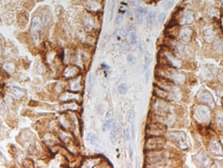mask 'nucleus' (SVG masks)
I'll return each mask as SVG.
<instances>
[{"label": "nucleus", "mask_w": 223, "mask_h": 168, "mask_svg": "<svg viewBox=\"0 0 223 168\" xmlns=\"http://www.w3.org/2000/svg\"><path fill=\"white\" fill-rule=\"evenodd\" d=\"M41 28H42V24H41V19L38 16H35L33 18L31 28H30L33 39L35 43L37 42L39 40V34L41 31Z\"/></svg>", "instance_id": "nucleus-2"}, {"label": "nucleus", "mask_w": 223, "mask_h": 168, "mask_svg": "<svg viewBox=\"0 0 223 168\" xmlns=\"http://www.w3.org/2000/svg\"><path fill=\"white\" fill-rule=\"evenodd\" d=\"M166 131L165 125L160 123H153L150 125L147 132L151 137L153 136H163Z\"/></svg>", "instance_id": "nucleus-3"}, {"label": "nucleus", "mask_w": 223, "mask_h": 168, "mask_svg": "<svg viewBox=\"0 0 223 168\" xmlns=\"http://www.w3.org/2000/svg\"><path fill=\"white\" fill-rule=\"evenodd\" d=\"M11 92L14 95V96L16 98H17V99L21 98L24 95V92L20 88H17V87H13L11 89Z\"/></svg>", "instance_id": "nucleus-13"}, {"label": "nucleus", "mask_w": 223, "mask_h": 168, "mask_svg": "<svg viewBox=\"0 0 223 168\" xmlns=\"http://www.w3.org/2000/svg\"><path fill=\"white\" fill-rule=\"evenodd\" d=\"M129 153H130V160H132V147H131V145H129Z\"/></svg>", "instance_id": "nucleus-37"}, {"label": "nucleus", "mask_w": 223, "mask_h": 168, "mask_svg": "<svg viewBox=\"0 0 223 168\" xmlns=\"http://www.w3.org/2000/svg\"><path fill=\"white\" fill-rule=\"evenodd\" d=\"M185 134L183 132H173L170 134L171 137L174 142L176 143L179 147L182 149H186L188 147V141L185 137Z\"/></svg>", "instance_id": "nucleus-4"}, {"label": "nucleus", "mask_w": 223, "mask_h": 168, "mask_svg": "<svg viewBox=\"0 0 223 168\" xmlns=\"http://www.w3.org/2000/svg\"><path fill=\"white\" fill-rule=\"evenodd\" d=\"M2 44H1V43H0V56L2 55Z\"/></svg>", "instance_id": "nucleus-38"}, {"label": "nucleus", "mask_w": 223, "mask_h": 168, "mask_svg": "<svg viewBox=\"0 0 223 168\" xmlns=\"http://www.w3.org/2000/svg\"><path fill=\"white\" fill-rule=\"evenodd\" d=\"M94 85V77L92 74H90L88 77V90L91 92Z\"/></svg>", "instance_id": "nucleus-20"}, {"label": "nucleus", "mask_w": 223, "mask_h": 168, "mask_svg": "<svg viewBox=\"0 0 223 168\" xmlns=\"http://www.w3.org/2000/svg\"><path fill=\"white\" fill-rule=\"evenodd\" d=\"M110 135V140L112 141V143L115 145L117 142V126L115 122H112Z\"/></svg>", "instance_id": "nucleus-10"}, {"label": "nucleus", "mask_w": 223, "mask_h": 168, "mask_svg": "<svg viewBox=\"0 0 223 168\" xmlns=\"http://www.w3.org/2000/svg\"><path fill=\"white\" fill-rule=\"evenodd\" d=\"M166 15L165 13H161V15H159V21L160 23H163L165 22V19H166Z\"/></svg>", "instance_id": "nucleus-30"}, {"label": "nucleus", "mask_w": 223, "mask_h": 168, "mask_svg": "<svg viewBox=\"0 0 223 168\" xmlns=\"http://www.w3.org/2000/svg\"><path fill=\"white\" fill-rule=\"evenodd\" d=\"M184 20L187 24H191L194 20V15L191 12H187L184 15Z\"/></svg>", "instance_id": "nucleus-15"}, {"label": "nucleus", "mask_w": 223, "mask_h": 168, "mask_svg": "<svg viewBox=\"0 0 223 168\" xmlns=\"http://www.w3.org/2000/svg\"><path fill=\"white\" fill-rule=\"evenodd\" d=\"M87 140L88 141H90V143L92 144V145H95L96 144L97 141V137L95 134L93 132H90L88 134L87 136Z\"/></svg>", "instance_id": "nucleus-17"}, {"label": "nucleus", "mask_w": 223, "mask_h": 168, "mask_svg": "<svg viewBox=\"0 0 223 168\" xmlns=\"http://www.w3.org/2000/svg\"><path fill=\"white\" fill-rule=\"evenodd\" d=\"M217 124L220 125V126H222L223 125V114L222 113H219V114H217Z\"/></svg>", "instance_id": "nucleus-27"}, {"label": "nucleus", "mask_w": 223, "mask_h": 168, "mask_svg": "<svg viewBox=\"0 0 223 168\" xmlns=\"http://www.w3.org/2000/svg\"><path fill=\"white\" fill-rule=\"evenodd\" d=\"M125 139L127 141H129L130 139V132H129V130L127 128L125 130Z\"/></svg>", "instance_id": "nucleus-33"}, {"label": "nucleus", "mask_w": 223, "mask_h": 168, "mask_svg": "<svg viewBox=\"0 0 223 168\" xmlns=\"http://www.w3.org/2000/svg\"><path fill=\"white\" fill-rule=\"evenodd\" d=\"M198 98L199 100H200L202 102L207 103L209 105V106L211 107H214V101L213 97L211 96V94L209 92L206 91H202L198 95Z\"/></svg>", "instance_id": "nucleus-6"}, {"label": "nucleus", "mask_w": 223, "mask_h": 168, "mask_svg": "<svg viewBox=\"0 0 223 168\" xmlns=\"http://www.w3.org/2000/svg\"><path fill=\"white\" fill-rule=\"evenodd\" d=\"M134 120L132 121V124H131V131H132V136H134L135 135V126H134Z\"/></svg>", "instance_id": "nucleus-34"}, {"label": "nucleus", "mask_w": 223, "mask_h": 168, "mask_svg": "<svg viewBox=\"0 0 223 168\" xmlns=\"http://www.w3.org/2000/svg\"><path fill=\"white\" fill-rule=\"evenodd\" d=\"M215 33L211 29H207L204 32V37L207 43H211L213 41Z\"/></svg>", "instance_id": "nucleus-11"}, {"label": "nucleus", "mask_w": 223, "mask_h": 168, "mask_svg": "<svg viewBox=\"0 0 223 168\" xmlns=\"http://www.w3.org/2000/svg\"><path fill=\"white\" fill-rule=\"evenodd\" d=\"M127 62H129V64H134L136 62V59L133 55H132V54H129V55L127 56Z\"/></svg>", "instance_id": "nucleus-26"}, {"label": "nucleus", "mask_w": 223, "mask_h": 168, "mask_svg": "<svg viewBox=\"0 0 223 168\" xmlns=\"http://www.w3.org/2000/svg\"><path fill=\"white\" fill-rule=\"evenodd\" d=\"M86 5L91 11H97L100 9V5L95 1L93 0H88L86 2Z\"/></svg>", "instance_id": "nucleus-12"}, {"label": "nucleus", "mask_w": 223, "mask_h": 168, "mask_svg": "<svg viewBox=\"0 0 223 168\" xmlns=\"http://www.w3.org/2000/svg\"><path fill=\"white\" fill-rule=\"evenodd\" d=\"M162 136H153L146 143V148L149 150H158L164 146L165 140Z\"/></svg>", "instance_id": "nucleus-1"}, {"label": "nucleus", "mask_w": 223, "mask_h": 168, "mask_svg": "<svg viewBox=\"0 0 223 168\" xmlns=\"http://www.w3.org/2000/svg\"><path fill=\"white\" fill-rule=\"evenodd\" d=\"M192 30L189 28H183L179 33V37L183 42H189L191 40Z\"/></svg>", "instance_id": "nucleus-9"}, {"label": "nucleus", "mask_w": 223, "mask_h": 168, "mask_svg": "<svg viewBox=\"0 0 223 168\" xmlns=\"http://www.w3.org/2000/svg\"><path fill=\"white\" fill-rule=\"evenodd\" d=\"M222 23H223V22H222Z\"/></svg>", "instance_id": "nucleus-39"}, {"label": "nucleus", "mask_w": 223, "mask_h": 168, "mask_svg": "<svg viewBox=\"0 0 223 168\" xmlns=\"http://www.w3.org/2000/svg\"><path fill=\"white\" fill-rule=\"evenodd\" d=\"M155 16H156V12L155 11H151L148 13V15L147 16L146 21L148 24H151L155 20Z\"/></svg>", "instance_id": "nucleus-19"}, {"label": "nucleus", "mask_w": 223, "mask_h": 168, "mask_svg": "<svg viewBox=\"0 0 223 168\" xmlns=\"http://www.w3.org/2000/svg\"><path fill=\"white\" fill-rule=\"evenodd\" d=\"M152 55L150 54V53L149 52H146L145 54V65H144V67H145V69H144V71L146 70V69L148 68V67L150 66V65L151 64V62H152Z\"/></svg>", "instance_id": "nucleus-16"}, {"label": "nucleus", "mask_w": 223, "mask_h": 168, "mask_svg": "<svg viewBox=\"0 0 223 168\" xmlns=\"http://www.w3.org/2000/svg\"><path fill=\"white\" fill-rule=\"evenodd\" d=\"M112 120L110 118L109 120H106V122L103 124V127H102V130H103V132H106L108 131V130L110 129L111 128V124H112Z\"/></svg>", "instance_id": "nucleus-22"}, {"label": "nucleus", "mask_w": 223, "mask_h": 168, "mask_svg": "<svg viewBox=\"0 0 223 168\" xmlns=\"http://www.w3.org/2000/svg\"><path fill=\"white\" fill-rule=\"evenodd\" d=\"M130 42L132 45H135L137 43V35L135 32H132L130 35Z\"/></svg>", "instance_id": "nucleus-23"}, {"label": "nucleus", "mask_w": 223, "mask_h": 168, "mask_svg": "<svg viewBox=\"0 0 223 168\" xmlns=\"http://www.w3.org/2000/svg\"><path fill=\"white\" fill-rule=\"evenodd\" d=\"M196 114L198 118L202 122H207L210 118V114L207 108L204 106H199L196 109Z\"/></svg>", "instance_id": "nucleus-5"}, {"label": "nucleus", "mask_w": 223, "mask_h": 168, "mask_svg": "<svg viewBox=\"0 0 223 168\" xmlns=\"http://www.w3.org/2000/svg\"><path fill=\"white\" fill-rule=\"evenodd\" d=\"M130 3L134 7H139L140 5V0H130Z\"/></svg>", "instance_id": "nucleus-32"}, {"label": "nucleus", "mask_w": 223, "mask_h": 168, "mask_svg": "<svg viewBox=\"0 0 223 168\" xmlns=\"http://www.w3.org/2000/svg\"><path fill=\"white\" fill-rule=\"evenodd\" d=\"M112 111H111V110H110V111H108L107 112V113H106V118H110L111 117H112Z\"/></svg>", "instance_id": "nucleus-35"}, {"label": "nucleus", "mask_w": 223, "mask_h": 168, "mask_svg": "<svg viewBox=\"0 0 223 168\" xmlns=\"http://www.w3.org/2000/svg\"><path fill=\"white\" fill-rule=\"evenodd\" d=\"M122 21H123V15H121V14H119L116 18V24H120Z\"/></svg>", "instance_id": "nucleus-31"}, {"label": "nucleus", "mask_w": 223, "mask_h": 168, "mask_svg": "<svg viewBox=\"0 0 223 168\" xmlns=\"http://www.w3.org/2000/svg\"><path fill=\"white\" fill-rule=\"evenodd\" d=\"M135 16H136V18L137 21L139 24H142L143 22V15H142L139 13L138 10H135Z\"/></svg>", "instance_id": "nucleus-25"}, {"label": "nucleus", "mask_w": 223, "mask_h": 168, "mask_svg": "<svg viewBox=\"0 0 223 168\" xmlns=\"http://www.w3.org/2000/svg\"><path fill=\"white\" fill-rule=\"evenodd\" d=\"M134 112L133 111H129L127 112V120L129 122H132L133 120H134Z\"/></svg>", "instance_id": "nucleus-24"}, {"label": "nucleus", "mask_w": 223, "mask_h": 168, "mask_svg": "<svg viewBox=\"0 0 223 168\" xmlns=\"http://www.w3.org/2000/svg\"><path fill=\"white\" fill-rule=\"evenodd\" d=\"M3 68L7 72L10 73H13L15 71V65L12 63H5L3 65Z\"/></svg>", "instance_id": "nucleus-14"}, {"label": "nucleus", "mask_w": 223, "mask_h": 168, "mask_svg": "<svg viewBox=\"0 0 223 168\" xmlns=\"http://www.w3.org/2000/svg\"><path fill=\"white\" fill-rule=\"evenodd\" d=\"M174 5V0H169L168 2H167V3L165 4V10H168L171 8Z\"/></svg>", "instance_id": "nucleus-29"}, {"label": "nucleus", "mask_w": 223, "mask_h": 168, "mask_svg": "<svg viewBox=\"0 0 223 168\" xmlns=\"http://www.w3.org/2000/svg\"><path fill=\"white\" fill-rule=\"evenodd\" d=\"M196 160L200 165L202 166H209L211 165V160L209 158L208 156H207L204 152H200V153L196 156Z\"/></svg>", "instance_id": "nucleus-8"}, {"label": "nucleus", "mask_w": 223, "mask_h": 168, "mask_svg": "<svg viewBox=\"0 0 223 168\" xmlns=\"http://www.w3.org/2000/svg\"><path fill=\"white\" fill-rule=\"evenodd\" d=\"M149 77H150V71L148 70H147L146 71V74H145V82L147 83L148 82V80H149Z\"/></svg>", "instance_id": "nucleus-36"}, {"label": "nucleus", "mask_w": 223, "mask_h": 168, "mask_svg": "<svg viewBox=\"0 0 223 168\" xmlns=\"http://www.w3.org/2000/svg\"><path fill=\"white\" fill-rule=\"evenodd\" d=\"M138 10L139 13L142 15H143V16L147 15V13H148V9L147 8V7H140Z\"/></svg>", "instance_id": "nucleus-28"}, {"label": "nucleus", "mask_w": 223, "mask_h": 168, "mask_svg": "<svg viewBox=\"0 0 223 168\" xmlns=\"http://www.w3.org/2000/svg\"><path fill=\"white\" fill-rule=\"evenodd\" d=\"M116 0H111L110 4V20L112 18L113 15H114V8H115V5H116Z\"/></svg>", "instance_id": "nucleus-21"}, {"label": "nucleus", "mask_w": 223, "mask_h": 168, "mask_svg": "<svg viewBox=\"0 0 223 168\" xmlns=\"http://www.w3.org/2000/svg\"><path fill=\"white\" fill-rule=\"evenodd\" d=\"M209 150L215 155H222V147L219 141H213L209 145Z\"/></svg>", "instance_id": "nucleus-7"}, {"label": "nucleus", "mask_w": 223, "mask_h": 168, "mask_svg": "<svg viewBox=\"0 0 223 168\" xmlns=\"http://www.w3.org/2000/svg\"><path fill=\"white\" fill-rule=\"evenodd\" d=\"M118 92L120 94L125 95L128 91V87L125 83H121L118 87Z\"/></svg>", "instance_id": "nucleus-18"}]
</instances>
